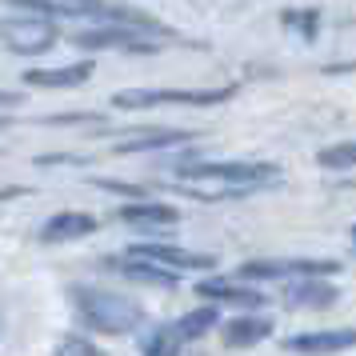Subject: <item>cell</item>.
Wrapping results in <instances>:
<instances>
[{"label": "cell", "mask_w": 356, "mask_h": 356, "mask_svg": "<svg viewBox=\"0 0 356 356\" xmlns=\"http://www.w3.org/2000/svg\"><path fill=\"white\" fill-rule=\"evenodd\" d=\"M116 220H124L132 228H168L180 220V212L172 204H156V200H136V204H120Z\"/></svg>", "instance_id": "obj_12"}, {"label": "cell", "mask_w": 356, "mask_h": 356, "mask_svg": "<svg viewBox=\"0 0 356 356\" xmlns=\"http://www.w3.org/2000/svg\"><path fill=\"white\" fill-rule=\"evenodd\" d=\"M88 76H92V60H81V65L65 68H33V72H24V84H33V88H81Z\"/></svg>", "instance_id": "obj_14"}, {"label": "cell", "mask_w": 356, "mask_h": 356, "mask_svg": "<svg viewBox=\"0 0 356 356\" xmlns=\"http://www.w3.org/2000/svg\"><path fill=\"white\" fill-rule=\"evenodd\" d=\"M56 353H65V356H97L100 348L92 344V340H84V337H65L60 344H56Z\"/></svg>", "instance_id": "obj_22"}, {"label": "cell", "mask_w": 356, "mask_h": 356, "mask_svg": "<svg viewBox=\"0 0 356 356\" xmlns=\"http://www.w3.org/2000/svg\"><path fill=\"white\" fill-rule=\"evenodd\" d=\"M337 260H244L236 280H296V276H337Z\"/></svg>", "instance_id": "obj_6"}, {"label": "cell", "mask_w": 356, "mask_h": 356, "mask_svg": "<svg viewBox=\"0 0 356 356\" xmlns=\"http://www.w3.org/2000/svg\"><path fill=\"white\" fill-rule=\"evenodd\" d=\"M100 264H104V268H113L116 276H124V280L148 284V289H177V284H180L177 268H168V264H161V260H152V257H136V252H124V257H104Z\"/></svg>", "instance_id": "obj_7"}, {"label": "cell", "mask_w": 356, "mask_h": 356, "mask_svg": "<svg viewBox=\"0 0 356 356\" xmlns=\"http://www.w3.org/2000/svg\"><path fill=\"white\" fill-rule=\"evenodd\" d=\"M72 305L84 316V324L92 332H104V337H132L148 321V312L136 300H124V296L104 289H88V284L72 289Z\"/></svg>", "instance_id": "obj_2"}, {"label": "cell", "mask_w": 356, "mask_h": 356, "mask_svg": "<svg viewBox=\"0 0 356 356\" xmlns=\"http://www.w3.org/2000/svg\"><path fill=\"white\" fill-rule=\"evenodd\" d=\"M348 241H353V252H356V225L348 228Z\"/></svg>", "instance_id": "obj_24"}, {"label": "cell", "mask_w": 356, "mask_h": 356, "mask_svg": "<svg viewBox=\"0 0 356 356\" xmlns=\"http://www.w3.org/2000/svg\"><path fill=\"white\" fill-rule=\"evenodd\" d=\"M100 188H108V193H120V196H140L145 188H136V184H120V180H97Z\"/></svg>", "instance_id": "obj_23"}, {"label": "cell", "mask_w": 356, "mask_h": 356, "mask_svg": "<svg viewBox=\"0 0 356 356\" xmlns=\"http://www.w3.org/2000/svg\"><path fill=\"white\" fill-rule=\"evenodd\" d=\"M268 332H273V321L268 316H241V321H232L225 328V344L228 348H252Z\"/></svg>", "instance_id": "obj_16"}, {"label": "cell", "mask_w": 356, "mask_h": 356, "mask_svg": "<svg viewBox=\"0 0 356 356\" xmlns=\"http://www.w3.org/2000/svg\"><path fill=\"white\" fill-rule=\"evenodd\" d=\"M180 344H184V340H180L177 324H168V328H156L152 337H145V344H140V348H145L148 356H164V353H177Z\"/></svg>", "instance_id": "obj_20"}, {"label": "cell", "mask_w": 356, "mask_h": 356, "mask_svg": "<svg viewBox=\"0 0 356 356\" xmlns=\"http://www.w3.org/2000/svg\"><path fill=\"white\" fill-rule=\"evenodd\" d=\"M216 321H220V308H216V300H212V305L196 308V312H188V316H180L177 332H180V340L188 344V340H200L209 328H216Z\"/></svg>", "instance_id": "obj_17"}, {"label": "cell", "mask_w": 356, "mask_h": 356, "mask_svg": "<svg viewBox=\"0 0 356 356\" xmlns=\"http://www.w3.org/2000/svg\"><path fill=\"white\" fill-rule=\"evenodd\" d=\"M289 353H344L356 348V328H324V332H300L284 344Z\"/></svg>", "instance_id": "obj_11"}, {"label": "cell", "mask_w": 356, "mask_h": 356, "mask_svg": "<svg viewBox=\"0 0 356 356\" xmlns=\"http://www.w3.org/2000/svg\"><path fill=\"white\" fill-rule=\"evenodd\" d=\"M284 300L292 308H332L340 300V292L337 284H324V276H296L284 289Z\"/></svg>", "instance_id": "obj_10"}, {"label": "cell", "mask_w": 356, "mask_h": 356, "mask_svg": "<svg viewBox=\"0 0 356 356\" xmlns=\"http://www.w3.org/2000/svg\"><path fill=\"white\" fill-rule=\"evenodd\" d=\"M8 8H20V13H49V17H72V8L68 4H56V0H4Z\"/></svg>", "instance_id": "obj_21"}, {"label": "cell", "mask_w": 356, "mask_h": 356, "mask_svg": "<svg viewBox=\"0 0 356 356\" xmlns=\"http://www.w3.org/2000/svg\"><path fill=\"white\" fill-rule=\"evenodd\" d=\"M177 177L184 184H200V180H212L216 188L204 193V200H232V196H248L257 188H273L280 184V168L264 161H193L180 164Z\"/></svg>", "instance_id": "obj_1"}, {"label": "cell", "mask_w": 356, "mask_h": 356, "mask_svg": "<svg viewBox=\"0 0 356 356\" xmlns=\"http://www.w3.org/2000/svg\"><path fill=\"white\" fill-rule=\"evenodd\" d=\"M196 292L204 296V300H216V305H236V308H257L264 305V296L257 289H244V284H232V280H200Z\"/></svg>", "instance_id": "obj_15"}, {"label": "cell", "mask_w": 356, "mask_h": 356, "mask_svg": "<svg viewBox=\"0 0 356 356\" xmlns=\"http://www.w3.org/2000/svg\"><path fill=\"white\" fill-rule=\"evenodd\" d=\"M280 20H284V29H296L305 40H316V33H321V13L316 8H296V13H284Z\"/></svg>", "instance_id": "obj_19"}, {"label": "cell", "mask_w": 356, "mask_h": 356, "mask_svg": "<svg viewBox=\"0 0 356 356\" xmlns=\"http://www.w3.org/2000/svg\"><path fill=\"white\" fill-rule=\"evenodd\" d=\"M196 140V132H184V129H152V132H140V136H129V140H116L113 152L124 156V152H156V148H180Z\"/></svg>", "instance_id": "obj_13"}, {"label": "cell", "mask_w": 356, "mask_h": 356, "mask_svg": "<svg viewBox=\"0 0 356 356\" xmlns=\"http://www.w3.org/2000/svg\"><path fill=\"white\" fill-rule=\"evenodd\" d=\"M129 252L161 260V264L177 268V273H184V268L188 273H196V268H216V257H209V252H188V248H177V244H132Z\"/></svg>", "instance_id": "obj_8"}, {"label": "cell", "mask_w": 356, "mask_h": 356, "mask_svg": "<svg viewBox=\"0 0 356 356\" xmlns=\"http://www.w3.org/2000/svg\"><path fill=\"white\" fill-rule=\"evenodd\" d=\"M100 228V220L92 212H56L52 220H44L40 228V241L44 244H60V241H81V236H92Z\"/></svg>", "instance_id": "obj_9"}, {"label": "cell", "mask_w": 356, "mask_h": 356, "mask_svg": "<svg viewBox=\"0 0 356 356\" xmlns=\"http://www.w3.org/2000/svg\"><path fill=\"white\" fill-rule=\"evenodd\" d=\"M236 97V84H225V88H196V92H184V88H129V92H113L116 108H156V104H188V108H212V104H225V100Z\"/></svg>", "instance_id": "obj_3"}, {"label": "cell", "mask_w": 356, "mask_h": 356, "mask_svg": "<svg viewBox=\"0 0 356 356\" xmlns=\"http://www.w3.org/2000/svg\"><path fill=\"white\" fill-rule=\"evenodd\" d=\"M72 49L84 52H100V49H120V52H156V33H145V29H132V24H100V29H88V33L72 36Z\"/></svg>", "instance_id": "obj_5"}, {"label": "cell", "mask_w": 356, "mask_h": 356, "mask_svg": "<svg viewBox=\"0 0 356 356\" xmlns=\"http://www.w3.org/2000/svg\"><path fill=\"white\" fill-rule=\"evenodd\" d=\"M316 164L328 168V172H348L356 168V140H340V145H328L316 152Z\"/></svg>", "instance_id": "obj_18"}, {"label": "cell", "mask_w": 356, "mask_h": 356, "mask_svg": "<svg viewBox=\"0 0 356 356\" xmlns=\"http://www.w3.org/2000/svg\"><path fill=\"white\" fill-rule=\"evenodd\" d=\"M56 20L49 13H24V17H4V49L17 56H40L56 44Z\"/></svg>", "instance_id": "obj_4"}]
</instances>
